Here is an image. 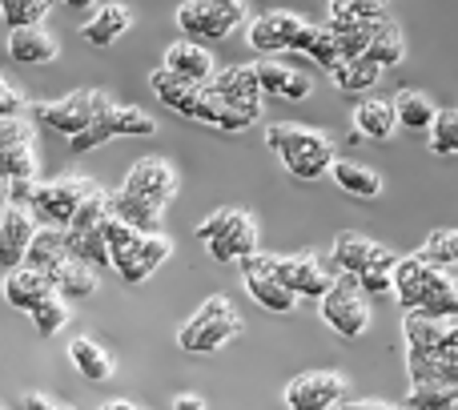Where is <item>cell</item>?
<instances>
[{"mask_svg":"<svg viewBox=\"0 0 458 410\" xmlns=\"http://www.w3.org/2000/svg\"><path fill=\"white\" fill-rule=\"evenodd\" d=\"M382 64L370 61V56H354V61H342L338 69L330 73V81L342 89V93H370L374 85L382 81Z\"/></svg>","mask_w":458,"mask_h":410,"instance_id":"33","label":"cell"},{"mask_svg":"<svg viewBox=\"0 0 458 410\" xmlns=\"http://www.w3.org/2000/svg\"><path fill=\"white\" fill-rule=\"evenodd\" d=\"M322 306V322L330 326L338 338H362L370 330V302H366V290L354 274H338L334 286L318 298Z\"/></svg>","mask_w":458,"mask_h":410,"instance_id":"6","label":"cell"},{"mask_svg":"<svg viewBox=\"0 0 458 410\" xmlns=\"http://www.w3.org/2000/svg\"><path fill=\"white\" fill-rule=\"evenodd\" d=\"M149 133H157V121H153L149 113L137 109V105L113 101L109 109H105L101 117L85 129V133L69 137V149L72 153H89V149H97V145L113 141V137H149Z\"/></svg>","mask_w":458,"mask_h":410,"instance_id":"8","label":"cell"},{"mask_svg":"<svg viewBox=\"0 0 458 410\" xmlns=\"http://www.w3.org/2000/svg\"><path fill=\"white\" fill-rule=\"evenodd\" d=\"M326 4H330V0H326ZM370 4H390V0H370Z\"/></svg>","mask_w":458,"mask_h":410,"instance_id":"53","label":"cell"},{"mask_svg":"<svg viewBox=\"0 0 458 410\" xmlns=\"http://www.w3.org/2000/svg\"><path fill=\"white\" fill-rule=\"evenodd\" d=\"M61 4H69V8H89V4H97V0H61Z\"/></svg>","mask_w":458,"mask_h":410,"instance_id":"51","label":"cell"},{"mask_svg":"<svg viewBox=\"0 0 458 410\" xmlns=\"http://www.w3.org/2000/svg\"><path fill=\"white\" fill-rule=\"evenodd\" d=\"M4 205H8V193H4V190H0V209H4Z\"/></svg>","mask_w":458,"mask_h":410,"instance_id":"52","label":"cell"},{"mask_svg":"<svg viewBox=\"0 0 458 410\" xmlns=\"http://www.w3.org/2000/svg\"><path fill=\"white\" fill-rule=\"evenodd\" d=\"M48 8H53V0H0V21L8 24V32L37 29V24H45Z\"/></svg>","mask_w":458,"mask_h":410,"instance_id":"37","label":"cell"},{"mask_svg":"<svg viewBox=\"0 0 458 410\" xmlns=\"http://www.w3.org/2000/svg\"><path fill=\"white\" fill-rule=\"evenodd\" d=\"M129 29H133V8L113 0V4H101L89 13V21L81 24V37L93 48H109V45H117Z\"/></svg>","mask_w":458,"mask_h":410,"instance_id":"22","label":"cell"},{"mask_svg":"<svg viewBox=\"0 0 458 410\" xmlns=\"http://www.w3.org/2000/svg\"><path fill=\"white\" fill-rule=\"evenodd\" d=\"M330 177H334V185H338V190L350 193V198L370 201V198H378V193H382V177L374 174L370 166H362V161L338 158V161L330 166Z\"/></svg>","mask_w":458,"mask_h":410,"instance_id":"28","label":"cell"},{"mask_svg":"<svg viewBox=\"0 0 458 410\" xmlns=\"http://www.w3.org/2000/svg\"><path fill=\"white\" fill-rule=\"evenodd\" d=\"M394 250H386V245L370 242V237L362 234H338L334 237V250H330V261L338 266V274H354L362 278L370 266H378V261H386Z\"/></svg>","mask_w":458,"mask_h":410,"instance_id":"19","label":"cell"},{"mask_svg":"<svg viewBox=\"0 0 458 410\" xmlns=\"http://www.w3.org/2000/svg\"><path fill=\"white\" fill-rule=\"evenodd\" d=\"M293 53L310 56V61L326 73H334L342 64V48H338V37H334L330 24H310L306 21V29H301L298 40H293Z\"/></svg>","mask_w":458,"mask_h":410,"instance_id":"25","label":"cell"},{"mask_svg":"<svg viewBox=\"0 0 458 410\" xmlns=\"http://www.w3.org/2000/svg\"><path fill=\"white\" fill-rule=\"evenodd\" d=\"M121 190H129V193H137V198H145V201L165 209L177 193V174L165 158H141L125 174V185H121Z\"/></svg>","mask_w":458,"mask_h":410,"instance_id":"13","label":"cell"},{"mask_svg":"<svg viewBox=\"0 0 458 410\" xmlns=\"http://www.w3.org/2000/svg\"><path fill=\"white\" fill-rule=\"evenodd\" d=\"M198 237L214 261H245L250 253H258V221L233 205L209 213L198 226Z\"/></svg>","mask_w":458,"mask_h":410,"instance_id":"4","label":"cell"},{"mask_svg":"<svg viewBox=\"0 0 458 410\" xmlns=\"http://www.w3.org/2000/svg\"><path fill=\"white\" fill-rule=\"evenodd\" d=\"M427 145L435 158H454L458 153V105L454 109H438L435 125L427 133Z\"/></svg>","mask_w":458,"mask_h":410,"instance_id":"38","label":"cell"},{"mask_svg":"<svg viewBox=\"0 0 458 410\" xmlns=\"http://www.w3.org/2000/svg\"><path fill=\"white\" fill-rule=\"evenodd\" d=\"M161 69L177 73L182 81H193V85H209V81L217 77L214 53H209L206 45H198V40H174V45L165 48V61H161Z\"/></svg>","mask_w":458,"mask_h":410,"instance_id":"18","label":"cell"},{"mask_svg":"<svg viewBox=\"0 0 458 410\" xmlns=\"http://www.w3.org/2000/svg\"><path fill=\"white\" fill-rule=\"evenodd\" d=\"M64 261H69V250H64V229H56V226L37 229L29 253H24V266H32V269H40V274L53 278Z\"/></svg>","mask_w":458,"mask_h":410,"instance_id":"30","label":"cell"},{"mask_svg":"<svg viewBox=\"0 0 458 410\" xmlns=\"http://www.w3.org/2000/svg\"><path fill=\"white\" fill-rule=\"evenodd\" d=\"M113 105V97L105 89H72L69 97H56V101H40L32 109V121L53 133H64V137H77L101 117L105 109Z\"/></svg>","mask_w":458,"mask_h":410,"instance_id":"5","label":"cell"},{"mask_svg":"<svg viewBox=\"0 0 458 410\" xmlns=\"http://www.w3.org/2000/svg\"><path fill=\"white\" fill-rule=\"evenodd\" d=\"M64 250H69L72 261H85V266H93V269L113 266L109 242H105L101 229H64Z\"/></svg>","mask_w":458,"mask_h":410,"instance_id":"32","label":"cell"},{"mask_svg":"<svg viewBox=\"0 0 458 410\" xmlns=\"http://www.w3.org/2000/svg\"><path fill=\"white\" fill-rule=\"evenodd\" d=\"M366 56L370 61H378L382 69H394V64H403V56H406V37H403V29H398V21H382L378 24V32H374V40H370V48H366Z\"/></svg>","mask_w":458,"mask_h":410,"instance_id":"35","label":"cell"},{"mask_svg":"<svg viewBox=\"0 0 458 410\" xmlns=\"http://www.w3.org/2000/svg\"><path fill=\"white\" fill-rule=\"evenodd\" d=\"M274 266H277V278H282L298 298H322V294L334 286V278L326 274L322 258L310 253V250L306 253H290V258H274Z\"/></svg>","mask_w":458,"mask_h":410,"instance_id":"15","label":"cell"},{"mask_svg":"<svg viewBox=\"0 0 458 410\" xmlns=\"http://www.w3.org/2000/svg\"><path fill=\"white\" fill-rule=\"evenodd\" d=\"M21 113H24V97L8 81H0V117H21Z\"/></svg>","mask_w":458,"mask_h":410,"instance_id":"44","label":"cell"},{"mask_svg":"<svg viewBox=\"0 0 458 410\" xmlns=\"http://www.w3.org/2000/svg\"><path fill=\"white\" fill-rule=\"evenodd\" d=\"M245 21H250L245 0H185V4L177 8V29H182L185 37H201V40L233 37Z\"/></svg>","mask_w":458,"mask_h":410,"instance_id":"7","label":"cell"},{"mask_svg":"<svg viewBox=\"0 0 458 410\" xmlns=\"http://www.w3.org/2000/svg\"><path fill=\"white\" fill-rule=\"evenodd\" d=\"M446 346L458 354V318H451V326H446Z\"/></svg>","mask_w":458,"mask_h":410,"instance_id":"50","label":"cell"},{"mask_svg":"<svg viewBox=\"0 0 458 410\" xmlns=\"http://www.w3.org/2000/svg\"><path fill=\"white\" fill-rule=\"evenodd\" d=\"M32 237H37V213L29 205H4L0 209V266L4 269L24 266Z\"/></svg>","mask_w":458,"mask_h":410,"instance_id":"14","label":"cell"},{"mask_svg":"<svg viewBox=\"0 0 458 410\" xmlns=\"http://www.w3.org/2000/svg\"><path fill=\"white\" fill-rule=\"evenodd\" d=\"M394 113H398V129H414V133H430L438 117V105L430 101L422 89H398L394 97Z\"/></svg>","mask_w":458,"mask_h":410,"instance_id":"27","label":"cell"},{"mask_svg":"<svg viewBox=\"0 0 458 410\" xmlns=\"http://www.w3.org/2000/svg\"><path fill=\"white\" fill-rule=\"evenodd\" d=\"M330 13L326 24L330 29H374V24L386 21V4H370V0H330Z\"/></svg>","mask_w":458,"mask_h":410,"instance_id":"29","label":"cell"},{"mask_svg":"<svg viewBox=\"0 0 458 410\" xmlns=\"http://www.w3.org/2000/svg\"><path fill=\"white\" fill-rule=\"evenodd\" d=\"M169 253H174V242H169L165 234H145L141 242H137V250L133 253H125V258L117 261V274H121V282H129V286H141L145 278L153 274V269L161 266V261H169Z\"/></svg>","mask_w":458,"mask_h":410,"instance_id":"20","label":"cell"},{"mask_svg":"<svg viewBox=\"0 0 458 410\" xmlns=\"http://www.w3.org/2000/svg\"><path fill=\"white\" fill-rule=\"evenodd\" d=\"M101 185L93 177H56V182H40L37 190V201H32V213L37 221L45 226H56V229H69L77 209L85 205Z\"/></svg>","mask_w":458,"mask_h":410,"instance_id":"9","label":"cell"},{"mask_svg":"<svg viewBox=\"0 0 458 410\" xmlns=\"http://www.w3.org/2000/svg\"><path fill=\"white\" fill-rule=\"evenodd\" d=\"M21 410H56V403L48 395H40V390H24Z\"/></svg>","mask_w":458,"mask_h":410,"instance_id":"46","label":"cell"},{"mask_svg":"<svg viewBox=\"0 0 458 410\" xmlns=\"http://www.w3.org/2000/svg\"><path fill=\"white\" fill-rule=\"evenodd\" d=\"M56 410H64V406H56Z\"/></svg>","mask_w":458,"mask_h":410,"instance_id":"54","label":"cell"},{"mask_svg":"<svg viewBox=\"0 0 458 410\" xmlns=\"http://www.w3.org/2000/svg\"><path fill=\"white\" fill-rule=\"evenodd\" d=\"M37 190H40V182H8V205H29L32 209Z\"/></svg>","mask_w":458,"mask_h":410,"instance_id":"45","label":"cell"},{"mask_svg":"<svg viewBox=\"0 0 458 410\" xmlns=\"http://www.w3.org/2000/svg\"><path fill=\"white\" fill-rule=\"evenodd\" d=\"M242 334V314L233 310V302L225 294L206 298L177 330V346L185 354H217L225 342H233Z\"/></svg>","mask_w":458,"mask_h":410,"instance_id":"3","label":"cell"},{"mask_svg":"<svg viewBox=\"0 0 458 410\" xmlns=\"http://www.w3.org/2000/svg\"><path fill=\"white\" fill-rule=\"evenodd\" d=\"M394 129H398L394 101H386V97H362L354 105V133H350V141H390Z\"/></svg>","mask_w":458,"mask_h":410,"instance_id":"21","label":"cell"},{"mask_svg":"<svg viewBox=\"0 0 458 410\" xmlns=\"http://www.w3.org/2000/svg\"><path fill=\"white\" fill-rule=\"evenodd\" d=\"M0 290H4V302L13 310H24V314H32L40 302L53 298L56 286H53V278L40 274V269L16 266V269H8V274H4V286H0Z\"/></svg>","mask_w":458,"mask_h":410,"instance_id":"17","label":"cell"},{"mask_svg":"<svg viewBox=\"0 0 458 410\" xmlns=\"http://www.w3.org/2000/svg\"><path fill=\"white\" fill-rule=\"evenodd\" d=\"M306 29V16L290 13V8H269V13H258L245 29V40L258 48L261 56H282L293 48L298 32Z\"/></svg>","mask_w":458,"mask_h":410,"instance_id":"12","label":"cell"},{"mask_svg":"<svg viewBox=\"0 0 458 410\" xmlns=\"http://www.w3.org/2000/svg\"><path fill=\"white\" fill-rule=\"evenodd\" d=\"M342 410H403V406L378 403V398H358V403H342Z\"/></svg>","mask_w":458,"mask_h":410,"instance_id":"47","label":"cell"},{"mask_svg":"<svg viewBox=\"0 0 458 410\" xmlns=\"http://www.w3.org/2000/svg\"><path fill=\"white\" fill-rule=\"evenodd\" d=\"M101 234H105V242H109V253H113V266H117L125 253H133L137 250V242H141V229L137 226H129L125 218H117V213H109L105 218V226H101Z\"/></svg>","mask_w":458,"mask_h":410,"instance_id":"39","label":"cell"},{"mask_svg":"<svg viewBox=\"0 0 458 410\" xmlns=\"http://www.w3.org/2000/svg\"><path fill=\"white\" fill-rule=\"evenodd\" d=\"M69 363H72V371L89 382H109L113 374H117L113 354L97 338H72L69 342Z\"/></svg>","mask_w":458,"mask_h":410,"instance_id":"26","label":"cell"},{"mask_svg":"<svg viewBox=\"0 0 458 410\" xmlns=\"http://www.w3.org/2000/svg\"><path fill=\"white\" fill-rule=\"evenodd\" d=\"M153 93H157V101L165 105L169 113L198 121V113H201V97H206V85H193V81H182L177 73L157 69V73H153Z\"/></svg>","mask_w":458,"mask_h":410,"instance_id":"23","label":"cell"},{"mask_svg":"<svg viewBox=\"0 0 458 410\" xmlns=\"http://www.w3.org/2000/svg\"><path fill=\"white\" fill-rule=\"evenodd\" d=\"M109 209L117 213V218H125L129 226H137L141 234H157V229H161V213H165L161 205L137 198V193H129V190L109 193Z\"/></svg>","mask_w":458,"mask_h":410,"instance_id":"31","label":"cell"},{"mask_svg":"<svg viewBox=\"0 0 458 410\" xmlns=\"http://www.w3.org/2000/svg\"><path fill=\"white\" fill-rule=\"evenodd\" d=\"M285 410H334L346 403V379L338 371H306L285 382Z\"/></svg>","mask_w":458,"mask_h":410,"instance_id":"11","label":"cell"},{"mask_svg":"<svg viewBox=\"0 0 458 410\" xmlns=\"http://www.w3.org/2000/svg\"><path fill=\"white\" fill-rule=\"evenodd\" d=\"M0 81H4V77H0Z\"/></svg>","mask_w":458,"mask_h":410,"instance_id":"55","label":"cell"},{"mask_svg":"<svg viewBox=\"0 0 458 410\" xmlns=\"http://www.w3.org/2000/svg\"><path fill=\"white\" fill-rule=\"evenodd\" d=\"M37 153L32 145H21V149H0V182H37Z\"/></svg>","mask_w":458,"mask_h":410,"instance_id":"40","label":"cell"},{"mask_svg":"<svg viewBox=\"0 0 458 410\" xmlns=\"http://www.w3.org/2000/svg\"><path fill=\"white\" fill-rule=\"evenodd\" d=\"M406 406L411 410H454L458 406V387L435 379H419L406 390Z\"/></svg>","mask_w":458,"mask_h":410,"instance_id":"34","label":"cell"},{"mask_svg":"<svg viewBox=\"0 0 458 410\" xmlns=\"http://www.w3.org/2000/svg\"><path fill=\"white\" fill-rule=\"evenodd\" d=\"M37 129H32L29 117H0V149H21V145H32Z\"/></svg>","mask_w":458,"mask_h":410,"instance_id":"43","label":"cell"},{"mask_svg":"<svg viewBox=\"0 0 458 410\" xmlns=\"http://www.w3.org/2000/svg\"><path fill=\"white\" fill-rule=\"evenodd\" d=\"M101 410H141V406L129 403V398H109V403H105Z\"/></svg>","mask_w":458,"mask_h":410,"instance_id":"49","label":"cell"},{"mask_svg":"<svg viewBox=\"0 0 458 410\" xmlns=\"http://www.w3.org/2000/svg\"><path fill=\"white\" fill-rule=\"evenodd\" d=\"M266 145H269V153L282 158L285 174L298 177V182H318V177H326L330 166L338 161V145H334V137L322 133V129L298 125V121L269 125Z\"/></svg>","mask_w":458,"mask_h":410,"instance_id":"2","label":"cell"},{"mask_svg":"<svg viewBox=\"0 0 458 410\" xmlns=\"http://www.w3.org/2000/svg\"><path fill=\"white\" fill-rule=\"evenodd\" d=\"M419 253L443 269H458V229H435V234L422 242Z\"/></svg>","mask_w":458,"mask_h":410,"instance_id":"41","label":"cell"},{"mask_svg":"<svg viewBox=\"0 0 458 410\" xmlns=\"http://www.w3.org/2000/svg\"><path fill=\"white\" fill-rule=\"evenodd\" d=\"M394 298L403 310H422V314H435V318H458V282L451 278V269L427 261L422 253L398 258Z\"/></svg>","mask_w":458,"mask_h":410,"instance_id":"1","label":"cell"},{"mask_svg":"<svg viewBox=\"0 0 458 410\" xmlns=\"http://www.w3.org/2000/svg\"><path fill=\"white\" fill-rule=\"evenodd\" d=\"M253 64H258V81L266 101H306L314 93V81L301 69H293V64L277 61V56H266V61H253Z\"/></svg>","mask_w":458,"mask_h":410,"instance_id":"16","label":"cell"},{"mask_svg":"<svg viewBox=\"0 0 458 410\" xmlns=\"http://www.w3.org/2000/svg\"><path fill=\"white\" fill-rule=\"evenodd\" d=\"M64 322H69V306H64L61 294H53L48 302H40V306L32 310V326H37L40 338H53V334H61Z\"/></svg>","mask_w":458,"mask_h":410,"instance_id":"42","label":"cell"},{"mask_svg":"<svg viewBox=\"0 0 458 410\" xmlns=\"http://www.w3.org/2000/svg\"><path fill=\"white\" fill-rule=\"evenodd\" d=\"M53 286H56V294L61 298H89V294H97V269L93 266H85V261H64L61 269L53 274Z\"/></svg>","mask_w":458,"mask_h":410,"instance_id":"36","label":"cell"},{"mask_svg":"<svg viewBox=\"0 0 458 410\" xmlns=\"http://www.w3.org/2000/svg\"><path fill=\"white\" fill-rule=\"evenodd\" d=\"M242 266V282L245 290H250V298L258 302L266 314H293L298 310V294L290 290V286L277 278V266H274V253H250L245 261H237Z\"/></svg>","mask_w":458,"mask_h":410,"instance_id":"10","label":"cell"},{"mask_svg":"<svg viewBox=\"0 0 458 410\" xmlns=\"http://www.w3.org/2000/svg\"><path fill=\"white\" fill-rule=\"evenodd\" d=\"M174 410H206V398H198V395H177V398H174Z\"/></svg>","mask_w":458,"mask_h":410,"instance_id":"48","label":"cell"},{"mask_svg":"<svg viewBox=\"0 0 458 410\" xmlns=\"http://www.w3.org/2000/svg\"><path fill=\"white\" fill-rule=\"evenodd\" d=\"M61 56V45L48 29H13L8 32V61L16 64H53Z\"/></svg>","mask_w":458,"mask_h":410,"instance_id":"24","label":"cell"}]
</instances>
